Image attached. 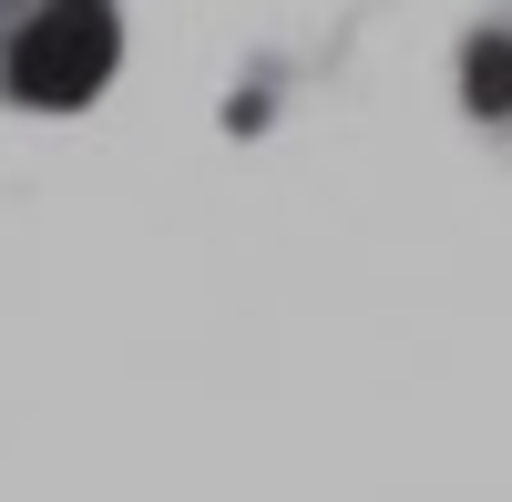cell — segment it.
<instances>
[{
  "instance_id": "cell-1",
  "label": "cell",
  "mask_w": 512,
  "mask_h": 502,
  "mask_svg": "<svg viewBox=\"0 0 512 502\" xmlns=\"http://www.w3.org/2000/svg\"><path fill=\"white\" fill-rule=\"evenodd\" d=\"M123 62L113 0H0V103L11 113H82Z\"/></svg>"
},
{
  "instance_id": "cell-2",
  "label": "cell",
  "mask_w": 512,
  "mask_h": 502,
  "mask_svg": "<svg viewBox=\"0 0 512 502\" xmlns=\"http://www.w3.org/2000/svg\"><path fill=\"white\" fill-rule=\"evenodd\" d=\"M461 103H472V123H492L512 144V11H492L472 41H461Z\"/></svg>"
}]
</instances>
